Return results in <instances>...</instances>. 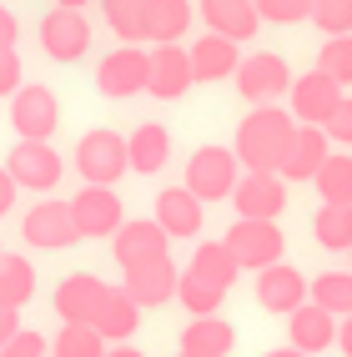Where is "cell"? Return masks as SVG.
Listing matches in <instances>:
<instances>
[{
  "mask_svg": "<svg viewBox=\"0 0 352 357\" xmlns=\"http://www.w3.org/2000/svg\"><path fill=\"white\" fill-rule=\"evenodd\" d=\"M312 186H317L322 202H352V156L347 151H332Z\"/></svg>",
  "mask_w": 352,
  "mask_h": 357,
  "instance_id": "obj_35",
  "label": "cell"
},
{
  "mask_svg": "<svg viewBox=\"0 0 352 357\" xmlns=\"http://www.w3.org/2000/svg\"><path fill=\"white\" fill-rule=\"evenodd\" d=\"M192 81H197L192 51H181L176 40H171V45H156V51H151V81H146V91H151L156 101H181L186 91H192Z\"/></svg>",
  "mask_w": 352,
  "mask_h": 357,
  "instance_id": "obj_16",
  "label": "cell"
},
{
  "mask_svg": "<svg viewBox=\"0 0 352 357\" xmlns=\"http://www.w3.org/2000/svg\"><path fill=\"white\" fill-rule=\"evenodd\" d=\"M176 302H181L192 317H211V312L227 302V287H217V282H206V277H197L192 267H186V272H181V287H176Z\"/></svg>",
  "mask_w": 352,
  "mask_h": 357,
  "instance_id": "obj_32",
  "label": "cell"
},
{
  "mask_svg": "<svg viewBox=\"0 0 352 357\" xmlns=\"http://www.w3.org/2000/svg\"><path fill=\"white\" fill-rule=\"evenodd\" d=\"M6 166H10V176L26 186V192H56L61 176H66V161H61V151L51 141H15Z\"/></svg>",
  "mask_w": 352,
  "mask_h": 357,
  "instance_id": "obj_9",
  "label": "cell"
},
{
  "mask_svg": "<svg viewBox=\"0 0 352 357\" xmlns=\"http://www.w3.org/2000/svg\"><path fill=\"white\" fill-rule=\"evenodd\" d=\"M197 6L192 0H146V40L151 45H171L192 31Z\"/></svg>",
  "mask_w": 352,
  "mask_h": 357,
  "instance_id": "obj_26",
  "label": "cell"
},
{
  "mask_svg": "<svg viewBox=\"0 0 352 357\" xmlns=\"http://www.w3.org/2000/svg\"><path fill=\"white\" fill-rule=\"evenodd\" d=\"M0 357H51V342L40 337V332H31V327H20L15 337L0 347Z\"/></svg>",
  "mask_w": 352,
  "mask_h": 357,
  "instance_id": "obj_40",
  "label": "cell"
},
{
  "mask_svg": "<svg viewBox=\"0 0 352 357\" xmlns=\"http://www.w3.org/2000/svg\"><path fill=\"white\" fill-rule=\"evenodd\" d=\"M197 15L206 20V31H217V36H227V40H252L257 26H262L257 0H201Z\"/></svg>",
  "mask_w": 352,
  "mask_h": 357,
  "instance_id": "obj_22",
  "label": "cell"
},
{
  "mask_svg": "<svg viewBox=\"0 0 352 357\" xmlns=\"http://www.w3.org/2000/svg\"><path fill=\"white\" fill-rule=\"evenodd\" d=\"M101 302H106V282L91 277V272L61 277V287H56V297H51V307H56L61 322H96Z\"/></svg>",
  "mask_w": 352,
  "mask_h": 357,
  "instance_id": "obj_17",
  "label": "cell"
},
{
  "mask_svg": "<svg viewBox=\"0 0 352 357\" xmlns=\"http://www.w3.org/2000/svg\"><path fill=\"white\" fill-rule=\"evenodd\" d=\"M222 242L242 261V272H267L272 261H282V252H287V236H282L277 222H252V217H237Z\"/></svg>",
  "mask_w": 352,
  "mask_h": 357,
  "instance_id": "obj_4",
  "label": "cell"
},
{
  "mask_svg": "<svg viewBox=\"0 0 352 357\" xmlns=\"http://www.w3.org/2000/svg\"><path fill=\"white\" fill-rule=\"evenodd\" d=\"M312 236L322 252H352V202H322L312 217Z\"/></svg>",
  "mask_w": 352,
  "mask_h": 357,
  "instance_id": "obj_28",
  "label": "cell"
},
{
  "mask_svg": "<svg viewBox=\"0 0 352 357\" xmlns=\"http://www.w3.org/2000/svg\"><path fill=\"white\" fill-rule=\"evenodd\" d=\"M237 181H242V156L227 151V146H201L186 161V186L201 202H227L237 192Z\"/></svg>",
  "mask_w": 352,
  "mask_h": 357,
  "instance_id": "obj_5",
  "label": "cell"
},
{
  "mask_svg": "<svg viewBox=\"0 0 352 357\" xmlns=\"http://www.w3.org/2000/svg\"><path fill=\"white\" fill-rule=\"evenodd\" d=\"M70 211H76V227L81 236H96V242H106V236H116L126 227V211H121V197L111 192V186H81L76 197H70Z\"/></svg>",
  "mask_w": 352,
  "mask_h": 357,
  "instance_id": "obj_14",
  "label": "cell"
},
{
  "mask_svg": "<svg viewBox=\"0 0 352 357\" xmlns=\"http://www.w3.org/2000/svg\"><path fill=\"white\" fill-rule=\"evenodd\" d=\"M327 156H332V136H327V126H297V136H292V146H287V156H282L277 172L287 181H317Z\"/></svg>",
  "mask_w": 352,
  "mask_h": 357,
  "instance_id": "obj_18",
  "label": "cell"
},
{
  "mask_svg": "<svg viewBox=\"0 0 352 357\" xmlns=\"http://www.w3.org/2000/svg\"><path fill=\"white\" fill-rule=\"evenodd\" d=\"M186 267H192L197 277H206V282H217V287H227V292H231V282L242 277V261L231 257L227 242H197V252H192Z\"/></svg>",
  "mask_w": 352,
  "mask_h": 357,
  "instance_id": "obj_29",
  "label": "cell"
},
{
  "mask_svg": "<svg viewBox=\"0 0 352 357\" xmlns=\"http://www.w3.org/2000/svg\"><path fill=\"white\" fill-rule=\"evenodd\" d=\"M312 26L327 36H352V0H312Z\"/></svg>",
  "mask_w": 352,
  "mask_h": 357,
  "instance_id": "obj_37",
  "label": "cell"
},
{
  "mask_svg": "<svg viewBox=\"0 0 352 357\" xmlns=\"http://www.w3.org/2000/svg\"><path fill=\"white\" fill-rule=\"evenodd\" d=\"M15 192H20V181L10 176V166H0V217L15 206Z\"/></svg>",
  "mask_w": 352,
  "mask_h": 357,
  "instance_id": "obj_42",
  "label": "cell"
},
{
  "mask_svg": "<svg viewBox=\"0 0 352 357\" xmlns=\"http://www.w3.org/2000/svg\"><path fill=\"white\" fill-rule=\"evenodd\" d=\"M267 357H312V352H302V347L287 342V347H277V352H267Z\"/></svg>",
  "mask_w": 352,
  "mask_h": 357,
  "instance_id": "obj_47",
  "label": "cell"
},
{
  "mask_svg": "<svg viewBox=\"0 0 352 357\" xmlns=\"http://www.w3.org/2000/svg\"><path fill=\"white\" fill-rule=\"evenodd\" d=\"M307 297H312V282L302 277L292 261H272L267 272H257V307H262V312L292 317Z\"/></svg>",
  "mask_w": 352,
  "mask_h": 357,
  "instance_id": "obj_13",
  "label": "cell"
},
{
  "mask_svg": "<svg viewBox=\"0 0 352 357\" xmlns=\"http://www.w3.org/2000/svg\"><path fill=\"white\" fill-rule=\"evenodd\" d=\"M101 15L126 45L146 40V0H101Z\"/></svg>",
  "mask_w": 352,
  "mask_h": 357,
  "instance_id": "obj_33",
  "label": "cell"
},
{
  "mask_svg": "<svg viewBox=\"0 0 352 357\" xmlns=\"http://www.w3.org/2000/svg\"><path fill=\"white\" fill-rule=\"evenodd\" d=\"M347 257H352V252H347Z\"/></svg>",
  "mask_w": 352,
  "mask_h": 357,
  "instance_id": "obj_51",
  "label": "cell"
},
{
  "mask_svg": "<svg viewBox=\"0 0 352 357\" xmlns=\"http://www.w3.org/2000/svg\"><path fill=\"white\" fill-rule=\"evenodd\" d=\"M231 206H237V217L277 222L287 211V176L282 172H242L237 192H231Z\"/></svg>",
  "mask_w": 352,
  "mask_h": 357,
  "instance_id": "obj_11",
  "label": "cell"
},
{
  "mask_svg": "<svg viewBox=\"0 0 352 357\" xmlns=\"http://www.w3.org/2000/svg\"><path fill=\"white\" fill-rule=\"evenodd\" d=\"M10 126H15V141H51L56 126H61V101H56V91L26 81V86L10 96Z\"/></svg>",
  "mask_w": 352,
  "mask_h": 357,
  "instance_id": "obj_8",
  "label": "cell"
},
{
  "mask_svg": "<svg viewBox=\"0 0 352 357\" xmlns=\"http://www.w3.org/2000/svg\"><path fill=\"white\" fill-rule=\"evenodd\" d=\"M126 141H131V172L136 176H156L171 161V131L161 121H141Z\"/></svg>",
  "mask_w": 352,
  "mask_h": 357,
  "instance_id": "obj_27",
  "label": "cell"
},
{
  "mask_svg": "<svg viewBox=\"0 0 352 357\" xmlns=\"http://www.w3.org/2000/svg\"><path fill=\"white\" fill-rule=\"evenodd\" d=\"M15 40H20V20L0 6V45H15Z\"/></svg>",
  "mask_w": 352,
  "mask_h": 357,
  "instance_id": "obj_44",
  "label": "cell"
},
{
  "mask_svg": "<svg viewBox=\"0 0 352 357\" xmlns=\"http://www.w3.org/2000/svg\"><path fill=\"white\" fill-rule=\"evenodd\" d=\"M56 6H70V10H81V6H91V0H56Z\"/></svg>",
  "mask_w": 352,
  "mask_h": 357,
  "instance_id": "obj_48",
  "label": "cell"
},
{
  "mask_svg": "<svg viewBox=\"0 0 352 357\" xmlns=\"http://www.w3.org/2000/svg\"><path fill=\"white\" fill-rule=\"evenodd\" d=\"M297 116L292 111H282L277 101L272 106H257L242 116V126H237V141H231V151L242 156L247 172H277L282 156H287L292 146V136H297Z\"/></svg>",
  "mask_w": 352,
  "mask_h": 357,
  "instance_id": "obj_1",
  "label": "cell"
},
{
  "mask_svg": "<svg viewBox=\"0 0 352 357\" xmlns=\"http://www.w3.org/2000/svg\"><path fill=\"white\" fill-rule=\"evenodd\" d=\"M15 332H20V307H6V302H0V347H6Z\"/></svg>",
  "mask_w": 352,
  "mask_h": 357,
  "instance_id": "obj_43",
  "label": "cell"
},
{
  "mask_svg": "<svg viewBox=\"0 0 352 357\" xmlns=\"http://www.w3.org/2000/svg\"><path fill=\"white\" fill-rule=\"evenodd\" d=\"M337 317L327 312V307H317L312 297L297 307V312L287 317V342L302 347V352H327V347H337Z\"/></svg>",
  "mask_w": 352,
  "mask_h": 357,
  "instance_id": "obj_21",
  "label": "cell"
},
{
  "mask_svg": "<svg viewBox=\"0 0 352 357\" xmlns=\"http://www.w3.org/2000/svg\"><path fill=\"white\" fill-rule=\"evenodd\" d=\"M192 70H197V81H227V76H237V66H242V56H237V40H227V36H217V31H206V36H197L192 45Z\"/></svg>",
  "mask_w": 352,
  "mask_h": 357,
  "instance_id": "obj_23",
  "label": "cell"
},
{
  "mask_svg": "<svg viewBox=\"0 0 352 357\" xmlns=\"http://www.w3.org/2000/svg\"><path fill=\"white\" fill-rule=\"evenodd\" d=\"M26 86V66H20V56H15V45H0V96H15V91Z\"/></svg>",
  "mask_w": 352,
  "mask_h": 357,
  "instance_id": "obj_39",
  "label": "cell"
},
{
  "mask_svg": "<svg viewBox=\"0 0 352 357\" xmlns=\"http://www.w3.org/2000/svg\"><path fill=\"white\" fill-rule=\"evenodd\" d=\"M76 172L91 186H116V181L131 172V141L116 136V131H106V126L86 131L76 141Z\"/></svg>",
  "mask_w": 352,
  "mask_h": 357,
  "instance_id": "obj_2",
  "label": "cell"
},
{
  "mask_svg": "<svg viewBox=\"0 0 352 357\" xmlns=\"http://www.w3.org/2000/svg\"><path fill=\"white\" fill-rule=\"evenodd\" d=\"M106 357H146V352H141V347H131V342H116Z\"/></svg>",
  "mask_w": 352,
  "mask_h": 357,
  "instance_id": "obj_46",
  "label": "cell"
},
{
  "mask_svg": "<svg viewBox=\"0 0 352 357\" xmlns=\"http://www.w3.org/2000/svg\"><path fill=\"white\" fill-rule=\"evenodd\" d=\"M146 81H151V56L136 51V45H116L96 66V91L111 101H131L136 91H146Z\"/></svg>",
  "mask_w": 352,
  "mask_h": 357,
  "instance_id": "obj_10",
  "label": "cell"
},
{
  "mask_svg": "<svg viewBox=\"0 0 352 357\" xmlns=\"http://www.w3.org/2000/svg\"><path fill=\"white\" fill-rule=\"evenodd\" d=\"M176 357H192V352H176Z\"/></svg>",
  "mask_w": 352,
  "mask_h": 357,
  "instance_id": "obj_49",
  "label": "cell"
},
{
  "mask_svg": "<svg viewBox=\"0 0 352 357\" xmlns=\"http://www.w3.org/2000/svg\"><path fill=\"white\" fill-rule=\"evenodd\" d=\"M327 136H332V146H352V96L337 106L332 121H327Z\"/></svg>",
  "mask_w": 352,
  "mask_h": 357,
  "instance_id": "obj_41",
  "label": "cell"
},
{
  "mask_svg": "<svg viewBox=\"0 0 352 357\" xmlns=\"http://www.w3.org/2000/svg\"><path fill=\"white\" fill-rule=\"evenodd\" d=\"M31 297H36V267L26 257L6 252V257H0V302H6V307H26Z\"/></svg>",
  "mask_w": 352,
  "mask_h": 357,
  "instance_id": "obj_30",
  "label": "cell"
},
{
  "mask_svg": "<svg viewBox=\"0 0 352 357\" xmlns=\"http://www.w3.org/2000/svg\"><path fill=\"white\" fill-rule=\"evenodd\" d=\"M40 51L70 66V61H81L91 51V26H86V15L81 10H70V6H51L40 20Z\"/></svg>",
  "mask_w": 352,
  "mask_h": 357,
  "instance_id": "obj_12",
  "label": "cell"
},
{
  "mask_svg": "<svg viewBox=\"0 0 352 357\" xmlns=\"http://www.w3.org/2000/svg\"><path fill=\"white\" fill-rule=\"evenodd\" d=\"M0 257H6V252H0Z\"/></svg>",
  "mask_w": 352,
  "mask_h": 357,
  "instance_id": "obj_50",
  "label": "cell"
},
{
  "mask_svg": "<svg viewBox=\"0 0 352 357\" xmlns=\"http://www.w3.org/2000/svg\"><path fill=\"white\" fill-rule=\"evenodd\" d=\"M167 247H171V236H167V227H161L156 217H151V222H146V217H141V222H126L121 231L111 236V257L121 261V272H126V267H141V261H161V257H167Z\"/></svg>",
  "mask_w": 352,
  "mask_h": 357,
  "instance_id": "obj_15",
  "label": "cell"
},
{
  "mask_svg": "<svg viewBox=\"0 0 352 357\" xmlns=\"http://www.w3.org/2000/svg\"><path fill=\"white\" fill-rule=\"evenodd\" d=\"M237 96L247 101V106H272L277 96H287L292 91V70H287V61H282L277 51H252V56H242V66H237Z\"/></svg>",
  "mask_w": 352,
  "mask_h": 357,
  "instance_id": "obj_3",
  "label": "cell"
},
{
  "mask_svg": "<svg viewBox=\"0 0 352 357\" xmlns=\"http://www.w3.org/2000/svg\"><path fill=\"white\" fill-rule=\"evenodd\" d=\"M257 10L272 26H297V20H312V0H257Z\"/></svg>",
  "mask_w": 352,
  "mask_h": 357,
  "instance_id": "obj_38",
  "label": "cell"
},
{
  "mask_svg": "<svg viewBox=\"0 0 352 357\" xmlns=\"http://www.w3.org/2000/svg\"><path fill=\"white\" fill-rule=\"evenodd\" d=\"M342 101H347V86L332 81L327 70H307V76H297L292 91H287V111L297 116L302 126H327Z\"/></svg>",
  "mask_w": 352,
  "mask_h": 357,
  "instance_id": "obj_7",
  "label": "cell"
},
{
  "mask_svg": "<svg viewBox=\"0 0 352 357\" xmlns=\"http://www.w3.org/2000/svg\"><path fill=\"white\" fill-rule=\"evenodd\" d=\"M312 302L332 317H352V272H322L312 277Z\"/></svg>",
  "mask_w": 352,
  "mask_h": 357,
  "instance_id": "obj_34",
  "label": "cell"
},
{
  "mask_svg": "<svg viewBox=\"0 0 352 357\" xmlns=\"http://www.w3.org/2000/svg\"><path fill=\"white\" fill-rule=\"evenodd\" d=\"M121 287H126L141 307H167V302H176L181 272H176V261H171V257H161V261H141V267H126V282H121Z\"/></svg>",
  "mask_w": 352,
  "mask_h": 357,
  "instance_id": "obj_19",
  "label": "cell"
},
{
  "mask_svg": "<svg viewBox=\"0 0 352 357\" xmlns=\"http://www.w3.org/2000/svg\"><path fill=\"white\" fill-rule=\"evenodd\" d=\"M51 357H106V337L91 322H61L51 337Z\"/></svg>",
  "mask_w": 352,
  "mask_h": 357,
  "instance_id": "obj_31",
  "label": "cell"
},
{
  "mask_svg": "<svg viewBox=\"0 0 352 357\" xmlns=\"http://www.w3.org/2000/svg\"><path fill=\"white\" fill-rule=\"evenodd\" d=\"M317 70H327L332 81L352 86V36H327L317 51Z\"/></svg>",
  "mask_w": 352,
  "mask_h": 357,
  "instance_id": "obj_36",
  "label": "cell"
},
{
  "mask_svg": "<svg viewBox=\"0 0 352 357\" xmlns=\"http://www.w3.org/2000/svg\"><path fill=\"white\" fill-rule=\"evenodd\" d=\"M231 347H237V327L222 322L217 312L192 317L181 327V352H192V357H231Z\"/></svg>",
  "mask_w": 352,
  "mask_h": 357,
  "instance_id": "obj_24",
  "label": "cell"
},
{
  "mask_svg": "<svg viewBox=\"0 0 352 357\" xmlns=\"http://www.w3.org/2000/svg\"><path fill=\"white\" fill-rule=\"evenodd\" d=\"M201 206H206V202L181 181V186H167V192H156V211H151V217L167 227L171 242H186V236H197V231H201Z\"/></svg>",
  "mask_w": 352,
  "mask_h": 357,
  "instance_id": "obj_20",
  "label": "cell"
},
{
  "mask_svg": "<svg viewBox=\"0 0 352 357\" xmlns=\"http://www.w3.org/2000/svg\"><path fill=\"white\" fill-rule=\"evenodd\" d=\"M20 236H26V247L36 252H66L81 242V227H76V211H70V202H56L45 197L26 211V222H20Z\"/></svg>",
  "mask_w": 352,
  "mask_h": 357,
  "instance_id": "obj_6",
  "label": "cell"
},
{
  "mask_svg": "<svg viewBox=\"0 0 352 357\" xmlns=\"http://www.w3.org/2000/svg\"><path fill=\"white\" fill-rule=\"evenodd\" d=\"M141 312H146V307H141L126 287H106V302H101V312H96L91 327H96L106 342H126L131 332L141 327Z\"/></svg>",
  "mask_w": 352,
  "mask_h": 357,
  "instance_id": "obj_25",
  "label": "cell"
},
{
  "mask_svg": "<svg viewBox=\"0 0 352 357\" xmlns=\"http://www.w3.org/2000/svg\"><path fill=\"white\" fill-rule=\"evenodd\" d=\"M337 352L352 357V317H342V327H337Z\"/></svg>",
  "mask_w": 352,
  "mask_h": 357,
  "instance_id": "obj_45",
  "label": "cell"
}]
</instances>
